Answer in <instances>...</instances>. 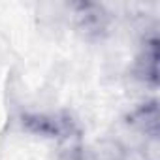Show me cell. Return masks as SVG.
Listing matches in <instances>:
<instances>
[{
    "mask_svg": "<svg viewBox=\"0 0 160 160\" xmlns=\"http://www.w3.org/2000/svg\"><path fill=\"white\" fill-rule=\"evenodd\" d=\"M156 58H158V51H156V42L152 40L149 43V47L145 49V57L139 60L141 77L149 79L152 83H156Z\"/></svg>",
    "mask_w": 160,
    "mask_h": 160,
    "instance_id": "6da1fadb",
    "label": "cell"
}]
</instances>
